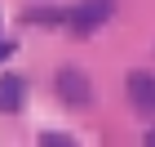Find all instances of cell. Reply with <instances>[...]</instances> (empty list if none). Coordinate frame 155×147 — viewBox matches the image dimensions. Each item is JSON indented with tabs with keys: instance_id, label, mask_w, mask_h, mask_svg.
Returning <instances> with one entry per match:
<instances>
[{
	"instance_id": "cell-6",
	"label": "cell",
	"mask_w": 155,
	"mask_h": 147,
	"mask_svg": "<svg viewBox=\"0 0 155 147\" xmlns=\"http://www.w3.org/2000/svg\"><path fill=\"white\" fill-rule=\"evenodd\" d=\"M40 143H45V147H71V134H58V129H49V134H40Z\"/></svg>"
},
{
	"instance_id": "cell-8",
	"label": "cell",
	"mask_w": 155,
	"mask_h": 147,
	"mask_svg": "<svg viewBox=\"0 0 155 147\" xmlns=\"http://www.w3.org/2000/svg\"><path fill=\"white\" fill-rule=\"evenodd\" d=\"M146 143H151V147H155V129H151V134H146Z\"/></svg>"
},
{
	"instance_id": "cell-1",
	"label": "cell",
	"mask_w": 155,
	"mask_h": 147,
	"mask_svg": "<svg viewBox=\"0 0 155 147\" xmlns=\"http://www.w3.org/2000/svg\"><path fill=\"white\" fill-rule=\"evenodd\" d=\"M53 89H58V98L67 107H89V103H93V85H89V76H84L80 67H62V72L53 76Z\"/></svg>"
},
{
	"instance_id": "cell-3",
	"label": "cell",
	"mask_w": 155,
	"mask_h": 147,
	"mask_svg": "<svg viewBox=\"0 0 155 147\" xmlns=\"http://www.w3.org/2000/svg\"><path fill=\"white\" fill-rule=\"evenodd\" d=\"M124 89H129V103H133L137 111L155 116V76H151V72H129Z\"/></svg>"
},
{
	"instance_id": "cell-2",
	"label": "cell",
	"mask_w": 155,
	"mask_h": 147,
	"mask_svg": "<svg viewBox=\"0 0 155 147\" xmlns=\"http://www.w3.org/2000/svg\"><path fill=\"white\" fill-rule=\"evenodd\" d=\"M107 18H111V0H80V5L67 9V23H71L75 31H93V27H102Z\"/></svg>"
},
{
	"instance_id": "cell-4",
	"label": "cell",
	"mask_w": 155,
	"mask_h": 147,
	"mask_svg": "<svg viewBox=\"0 0 155 147\" xmlns=\"http://www.w3.org/2000/svg\"><path fill=\"white\" fill-rule=\"evenodd\" d=\"M22 103H27V80L13 76V72H5V76H0V116L22 111Z\"/></svg>"
},
{
	"instance_id": "cell-5",
	"label": "cell",
	"mask_w": 155,
	"mask_h": 147,
	"mask_svg": "<svg viewBox=\"0 0 155 147\" xmlns=\"http://www.w3.org/2000/svg\"><path fill=\"white\" fill-rule=\"evenodd\" d=\"M22 23H40V27H53V23H67V9H27Z\"/></svg>"
},
{
	"instance_id": "cell-7",
	"label": "cell",
	"mask_w": 155,
	"mask_h": 147,
	"mask_svg": "<svg viewBox=\"0 0 155 147\" xmlns=\"http://www.w3.org/2000/svg\"><path fill=\"white\" fill-rule=\"evenodd\" d=\"M5 58H13V40H0V62Z\"/></svg>"
}]
</instances>
